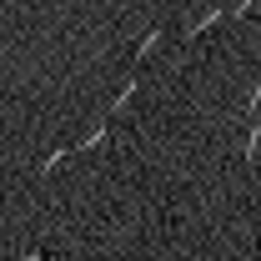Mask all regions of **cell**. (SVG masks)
I'll use <instances>...</instances> for the list:
<instances>
[]
</instances>
